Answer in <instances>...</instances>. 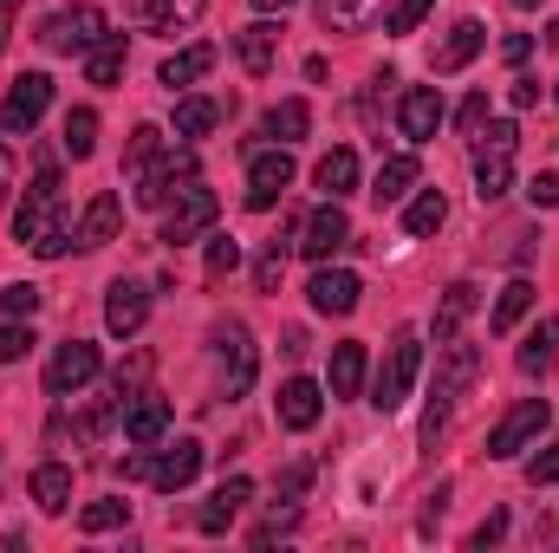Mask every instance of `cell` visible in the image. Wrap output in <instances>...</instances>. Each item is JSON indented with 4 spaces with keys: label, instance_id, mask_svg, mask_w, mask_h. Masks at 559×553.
I'll return each mask as SVG.
<instances>
[{
    "label": "cell",
    "instance_id": "cell-1",
    "mask_svg": "<svg viewBox=\"0 0 559 553\" xmlns=\"http://www.w3.org/2000/svg\"><path fill=\"white\" fill-rule=\"evenodd\" d=\"M475 378H481V352L462 345V339H449L442 358H436V391H429V411H423V443H436V436L449 430V416H455L462 391H468Z\"/></svg>",
    "mask_w": 559,
    "mask_h": 553
},
{
    "label": "cell",
    "instance_id": "cell-2",
    "mask_svg": "<svg viewBox=\"0 0 559 553\" xmlns=\"http://www.w3.org/2000/svg\"><path fill=\"white\" fill-rule=\"evenodd\" d=\"M417 372H423V339H417V326H404V332L384 345V365H378V378H371V404H378L384 416L404 411V398H411Z\"/></svg>",
    "mask_w": 559,
    "mask_h": 553
},
{
    "label": "cell",
    "instance_id": "cell-3",
    "mask_svg": "<svg viewBox=\"0 0 559 553\" xmlns=\"http://www.w3.org/2000/svg\"><path fill=\"white\" fill-rule=\"evenodd\" d=\"M215 215H222L215 189L189 183V189H176V202H169V215H163V242H169V248H189V242H202V235L215 228Z\"/></svg>",
    "mask_w": 559,
    "mask_h": 553
},
{
    "label": "cell",
    "instance_id": "cell-4",
    "mask_svg": "<svg viewBox=\"0 0 559 553\" xmlns=\"http://www.w3.org/2000/svg\"><path fill=\"white\" fill-rule=\"evenodd\" d=\"M105 7H72V13H52L46 26H39V46L46 52H92L98 39H105Z\"/></svg>",
    "mask_w": 559,
    "mask_h": 553
},
{
    "label": "cell",
    "instance_id": "cell-5",
    "mask_svg": "<svg viewBox=\"0 0 559 553\" xmlns=\"http://www.w3.org/2000/svg\"><path fill=\"white\" fill-rule=\"evenodd\" d=\"M46 105H52V79H46V72H20V85L0 98V131H7V138H26V131L46 118Z\"/></svg>",
    "mask_w": 559,
    "mask_h": 553
},
{
    "label": "cell",
    "instance_id": "cell-6",
    "mask_svg": "<svg viewBox=\"0 0 559 553\" xmlns=\"http://www.w3.org/2000/svg\"><path fill=\"white\" fill-rule=\"evenodd\" d=\"M547 423H554L547 398H527V404H514V411L495 423V436H488V456H495V462H514V456H521V449H527V443L547 430Z\"/></svg>",
    "mask_w": 559,
    "mask_h": 553
},
{
    "label": "cell",
    "instance_id": "cell-7",
    "mask_svg": "<svg viewBox=\"0 0 559 553\" xmlns=\"http://www.w3.org/2000/svg\"><path fill=\"white\" fill-rule=\"evenodd\" d=\"M189 183H195V156H189V150L156 156V163L138 176V209H169V196L189 189Z\"/></svg>",
    "mask_w": 559,
    "mask_h": 553
},
{
    "label": "cell",
    "instance_id": "cell-8",
    "mask_svg": "<svg viewBox=\"0 0 559 553\" xmlns=\"http://www.w3.org/2000/svg\"><path fill=\"white\" fill-rule=\"evenodd\" d=\"M52 215H59V169L46 163V169H39V176L26 183L20 209H13V242H26V248H33V235H39V228H46Z\"/></svg>",
    "mask_w": 559,
    "mask_h": 553
},
{
    "label": "cell",
    "instance_id": "cell-9",
    "mask_svg": "<svg viewBox=\"0 0 559 553\" xmlns=\"http://www.w3.org/2000/svg\"><path fill=\"white\" fill-rule=\"evenodd\" d=\"M98 345H85V339H66L59 352H52V365H46V391L52 398H72V391H85L92 378H98Z\"/></svg>",
    "mask_w": 559,
    "mask_h": 553
},
{
    "label": "cell",
    "instance_id": "cell-10",
    "mask_svg": "<svg viewBox=\"0 0 559 553\" xmlns=\"http://www.w3.org/2000/svg\"><path fill=\"white\" fill-rule=\"evenodd\" d=\"M338 248H352V222H345L338 202H325V209L306 215V228H299V255H306V261H332Z\"/></svg>",
    "mask_w": 559,
    "mask_h": 553
},
{
    "label": "cell",
    "instance_id": "cell-11",
    "mask_svg": "<svg viewBox=\"0 0 559 553\" xmlns=\"http://www.w3.org/2000/svg\"><path fill=\"white\" fill-rule=\"evenodd\" d=\"M195 475H202V443H195V436H176L169 449H156V456H150V482H156L163 495L189 489Z\"/></svg>",
    "mask_w": 559,
    "mask_h": 553
},
{
    "label": "cell",
    "instance_id": "cell-12",
    "mask_svg": "<svg viewBox=\"0 0 559 553\" xmlns=\"http://www.w3.org/2000/svg\"><path fill=\"white\" fill-rule=\"evenodd\" d=\"M143 319H150V286H138V280H111V286H105V326H111L118 339H138Z\"/></svg>",
    "mask_w": 559,
    "mask_h": 553
},
{
    "label": "cell",
    "instance_id": "cell-13",
    "mask_svg": "<svg viewBox=\"0 0 559 553\" xmlns=\"http://www.w3.org/2000/svg\"><path fill=\"white\" fill-rule=\"evenodd\" d=\"M286 183H293V156L286 150H254V163H248V209H274L286 196Z\"/></svg>",
    "mask_w": 559,
    "mask_h": 553
},
{
    "label": "cell",
    "instance_id": "cell-14",
    "mask_svg": "<svg viewBox=\"0 0 559 553\" xmlns=\"http://www.w3.org/2000/svg\"><path fill=\"white\" fill-rule=\"evenodd\" d=\"M118 222H124L118 196H111V189H105V196H92V202H85V215H79V228H72V248H85V255L111 248V242H118Z\"/></svg>",
    "mask_w": 559,
    "mask_h": 553
},
{
    "label": "cell",
    "instance_id": "cell-15",
    "mask_svg": "<svg viewBox=\"0 0 559 553\" xmlns=\"http://www.w3.org/2000/svg\"><path fill=\"white\" fill-rule=\"evenodd\" d=\"M358 274L352 268H325L319 261V274H312V286H306V299H312V313H332V319H345L352 306H358Z\"/></svg>",
    "mask_w": 559,
    "mask_h": 553
},
{
    "label": "cell",
    "instance_id": "cell-16",
    "mask_svg": "<svg viewBox=\"0 0 559 553\" xmlns=\"http://www.w3.org/2000/svg\"><path fill=\"white\" fill-rule=\"evenodd\" d=\"M397 131H404L411 143H429L436 131H442V92H436V85H411V92H404Z\"/></svg>",
    "mask_w": 559,
    "mask_h": 553
},
{
    "label": "cell",
    "instance_id": "cell-17",
    "mask_svg": "<svg viewBox=\"0 0 559 553\" xmlns=\"http://www.w3.org/2000/svg\"><path fill=\"white\" fill-rule=\"evenodd\" d=\"M254 385V339L248 326H228L222 332V398H241Z\"/></svg>",
    "mask_w": 559,
    "mask_h": 553
},
{
    "label": "cell",
    "instance_id": "cell-18",
    "mask_svg": "<svg viewBox=\"0 0 559 553\" xmlns=\"http://www.w3.org/2000/svg\"><path fill=\"white\" fill-rule=\"evenodd\" d=\"M274 411H280V430H312L319 411H325V398H319V385H312V378H286V385H280V398H274Z\"/></svg>",
    "mask_w": 559,
    "mask_h": 553
},
{
    "label": "cell",
    "instance_id": "cell-19",
    "mask_svg": "<svg viewBox=\"0 0 559 553\" xmlns=\"http://www.w3.org/2000/svg\"><path fill=\"white\" fill-rule=\"evenodd\" d=\"M235 59L261 79V72H274V59H280V26L274 20H254V26H241L235 33Z\"/></svg>",
    "mask_w": 559,
    "mask_h": 553
},
{
    "label": "cell",
    "instance_id": "cell-20",
    "mask_svg": "<svg viewBox=\"0 0 559 553\" xmlns=\"http://www.w3.org/2000/svg\"><path fill=\"white\" fill-rule=\"evenodd\" d=\"M481 46H488V26H481V20H455V26H449V39L436 46V59H429V66H436V72H462Z\"/></svg>",
    "mask_w": 559,
    "mask_h": 553
},
{
    "label": "cell",
    "instance_id": "cell-21",
    "mask_svg": "<svg viewBox=\"0 0 559 553\" xmlns=\"http://www.w3.org/2000/svg\"><path fill=\"white\" fill-rule=\"evenodd\" d=\"M508 189H514V150L481 143V150H475V196H481V202H501Z\"/></svg>",
    "mask_w": 559,
    "mask_h": 553
},
{
    "label": "cell",
    "instance_id": "cell-22",
    "mask_svg": "<svg viewBox=\"0 0 559 553\" xmlns=\"http://www.w3.org/2000/svg\"><path fill=\"white\" fill-rule=\"evenodd\" d=\"M163 430H169V404L156 398V391H143V398H124V436L131 443H163Z\"/></svg>",
    "mask_w": 559,
    "mask_h": 553
},
{
    "label": "cell",
    "instance_id": "cell-23",
    "mask_svg": "<svg viewBox=\"0 0 559 553\" xmlns=\"http://www.w3.org/2000/svg\"><path fill=\"white\" fill-rule=\"evenodd\" d=\"M248 495H254V482H248V475H228V482L209 495V508L195 515V528H202V534H222V528L241 515V502H248Z\"/></svg>",
    "mask_w": 559,
    "mask_h": 553
},
{
    "label": "cell",
    "instance_id": "cell-24",
    "mask_svg": "<svg viewBox=\"0 0 559 553\" xmlns=\"http://www.w3.org/2000/svg\"><path fill=\"white\" fill-rule=\"evenodd\" d=\"M411 189H417V156H411V150H404V156H384V163H378V183H371V202L391 209V202H404Z\"/></svg>",
    "mask_w": 559,
    "mask_h": 553
},
{
    "label": "cell",
    "instance_id": "cell-25",
    "mask_svg": "<svg viewBox=\"0 0 559 553\" xmlns=\"http://www.w3.org/2000/svg\"><path fill=\"white\" fill-rule=\"evenodd\" d=\"M475 306H481V286H475V280H455V286L442 293V306H436V345H449Z\"/></svg>",
    "mask_w": 559,
    "mask_h": 553
},
{
    "label": "cell",
    "instance_id": "cell-26",
    "mask_svg": "<svg viewBox=\"0 0 559 553\" xmlns=\"http://www.w3.org/2000/svg\"><path fill=\"white\" fill-rule=\"evenodd\" d=\"M391 13V0H319V20L338 26V33H365Z\"/></svg>",
    "mask_w": 559,
    "mask_h": 553
},
{
    "label": "cell",
    "instance_id": "cell-27",
    "mask_svg": "<svg viewBox=\"0 0 559 553\" xmlns=\"http://www.w3.org/2000/svg\"><path fill=\"white\" fill-rule=\"evenodd\" d=\"M33 502H39L46 515H66V508H72V469H66V462H39V469H33Z\"/></svg>",
    "mask_w": 559,
    "mask_h": 553
},
{
    "label": "cell",
    "instance_id": "cell-28",
    "mask_svg": "<svg viewBox=\"0 0 559 553\" xmlns=\"http://www.w3.org/2000/svg\"><path fill=\"white\" fill-rule=\"evenodd\" d=\"M209 66H215V46H209V39H202V46H182V52H169V59H163V85H169V92H182V85H195Z\"/></svg>",
    "mask_w": 559,
    "mask_h": 553
},
{
    "label": "cell",
    "instance_id": "cell-29",
    "mask_svg": "<svg viewBox=\"0 0 559 553\" xmlns=\"http://www.w3.org/2000/svg\"><path fill=\"white\" fill-rule=\"evenodd\" d=\"M312 183L325 189V202H338V196H352V189H358V156H352V150H332V156H319V169H312Z\"/></svg>",
    "mask_w": 559,
    "mask_h": 553
},
{
    "label": "cell",
    "instance_id": "cell-30",
    "mask_svg": "<svg viewBox=\"0 0 559 553\" xmlns=\"http://www.w3.org/2000/svg\"><path fill=\"white\" fill-rule=\"evenodd\" d=\"M358 391H365V345L345 339L332 345V398H358Z\"/></svg>",
    "mask_w": 559,
    "mask_h": 553
},
{
    "label": "cell",
    "instance_id": "cell-31",
    "mask_svg": "<svg viewBox=\"0 0 559 553\" xmlns=\"http://www.w3.org/2000/svg\"><path fill=\"white\" fill-rule=\"evenodd\" d=\"M85 79H92V85H118V79H124V33H105V39L85 52Z\"/></svg>",
    "mask_w": 559,
    "mask_h": 553
},
{
    "label": "cell",
    "instance_id": "cell-32",
    "mask_svg": "<svg viewBox=\"0 0 559 553\" xmlns=\"http://www.w3.org/2000/svg\"><path fill=\"white\" fill-rule=\"evenodd\" d=\"M527 313H534V286H527V280H508L501 299H495V313H488V332H514Z\"/></svg>",
    "mask_w": 559,
    "mask_h": 553
},
{
    "label": "cell",
    "instance_id": "cell-33",
    "mask_svg": "<svg viewBox=\"0 0 559 553\" xmlns=\"http://www.w3.org/2000/svg\"><path fill=\"white\" fill-rule=\"evenodd\" d=\"M554 352H559V319H540V326L527 332V345H521V372H527V378H547Z\"/></svg>",
    "mask_w": 559,
    "mask_h": 553
},
{
    "label": "cell",
    "instance_id": "cell-34",
    "mask_svg": "<svg viewBox=\"0 0 559 553\" xmlns=\"http://www.w3.org/2000/svg\"><path fill=\"white\" fill-rule=\"evenodd\" d=\"M215 118H222L215 98H176V138H209Z\"/></svg>",
    "mask_w": 559,
    "mask_h": 553
},
{
    "label": "cell",
    "instance_id": "cell-35",
    "mask_svg": "<svg viewBox=\"0 0 559 553\" xmlns=\"http://www.w3.org/2000/svg\"><path fill=\"white\" fill-rule=\"evenodd\" d=\"M118 416H124V398H98V404H85V411L72 416V436H79V443H98Z\"/></svg>",
    "mask_w": 559,
    "mask_h": 553
},
{
    "label": "cell",
    "instance_id": "cell-36",
    "mask_svg": "<svg viewBox=\"0 0 559 553\" xmlns=\"http://www.w3.org/2000/svg\"><path fill=\"white\" fill-rule=\"evenodd\" d=\"M66 150H72V163H85V156L98 150V111H92V105H79V111L66 118Z\"/></svg>",
    "mask_w": 559,
    "mask_h": 553
},
{
    "label": "cell",
    "instance_id": "cell-37",
    "mask_svg": "<svg viewBox=\"0 0 559 553\" xmlns=\"http://www.w3.org/2000/svg\"><path fill=\"white\" fill-rule=\"evenodd\" d=\"M449 222V202H442V189H423L417 202H411V215H404V228L411 235H436Z\"/></svg>",
    "mask_w": 559,
    "mask_h": 553
},
{
    "label": "cell",
    "instance_id": "cell-38",
    "mask_svg": "<svg viewBox=\"0 0 559 553\" xmlns=\"http://www.w3.org/2000/svg\"><path fill=\"white\" fill-rule=\"evenodd\" d=\"M306 125H312V111H306V98H286V105H274V111H267V138H280V143L306 138Z\"/></svg>",
    "mask_w": 559,
    "mask_h": 553
},
{
    "label": "cell",
    "instance_id": "cell-39",
    "mask_svg": "<svg viewBox=\"0 0 559 553\" xmlns=\"http://www.w3.org/2000/svg\"><path fill=\"white\" fill-rule=\"evenodd\" d=\"M156 150H163V131H156V125H138V131H131V143H124V169H131V176H143V169L156 163Z\"/></svg>",
    "mask_w": 559,
    "mask_h": 553
},
{
    "label": "cell",
    "instance_id": "cell-40",
    "mask_svg": "<svg viewBox=\"0 0 559 553\" xmlns=\"http://www.w3.org/2000/svg\"><path fill=\"white\" fill-rule=\"evenodd\" d=\"M124 521H131V502H92V508L79 515L85 534H111V528H124Z\"/></svg>",
    "mask_w": 559,
    "mask_h": 553
},
{
    "label": "cell",
    "instance_id": "cell-41",
    "mask_svg": "<svg viewBox=\"0 0 559 553\" xmlns=\"http://www.w3.org/2000/svg\"><path fill=\"white\" fill-rule=\"evenodd\" d=\"M66 248H72V222H66V215H52V222L33 235V255H39V261H59Z\"/></svg>",
    "mask_w": 559,
    "mask_h": 553
},
{
    "label": "cell",
    "instance_id": "cell-42",
    "mask_svg": "<svg viewBox=\"0 0 559 553\" xmlns=\"http://www.w3.org/2000/svg\"><path fill=\"white\" fill-rule=\"evenodd\" d=\"M0 313L7 319H33L39 313V286H26V280L20 286H0Z\"/></svg>",
    "mask_w": 559,
    "mask_h": 553
},
{
    "label": "cell",
    "instance_id": "cell-43",
    "mask_svg": "<svg viewBox=\"0 0 559 553\" xmlns=\"http://www.w3.org/2000/svg\"><path fill=\"white\" fill-rule=\"evenodd\" d=\"M33 345H39V339L26 332V319H13V326H0V365H20V358H26Z\"/></svg>",
    "mask_w": 559,
    "mask_h": 553
},
{
    "label": "cell",
    "instance_id": "cell-44",
    "mask_svg": "<svg viewBox=\"0 0 559 553\" xmlns=\"http://www.w3.org/2000/svg\"><path fill=\"white\" fill-rule=\"evenodd\" d=\"M131 13H138V26H150V33H176V26H182V20H176V7H169V0H138V7H131Z\"/></svg>",
    "mask_w": 559,
    "mask_h": 553
},
{
    "label": "cell",
    "instance_id": "cell-45",
    "mask_svg": "<svg viewBox=\"0 0 559 553\" xmlns=\"http://www.w3.org/2000/svg\"><path fill=\"white\" fill-rule=\"evenodd\" d=\"M429 7H436V0H391V13H384V26H391V33H417V26H423V13H429Z\"/></svg>",
    "mask_w": 559,
    "mask_h": 553
},
{
    "label": "cell",
    "instance_id": "cell-46",
    "mask_svg": "<svg viewBox=\"0 0 559 553\" xmlns=\"http://www.w3.org/2000/svg\"><path fill=\"white\" fill-rule=\"evenodd\" d=\"M280 274H286V235H280V242H267V255L254 261V280H261V293H274Z\"/></svg>",
    "mask_w": 559,
    "mask_h": 553
},
{
    "label": "cell",
    "instance_id": "cell-47",
    "mask_svg": "<svg viewBox=\"0 0 559 553\" xmlns=\"http://www.w3.org/2000/svg\"><path fill=\"white\" fill-rule=\"evenodd\" d=\"M235 268H241V248H235L228 235H215V242H209V280L235 274Z\"/></svg>",
    "mask_w": 559,
    "mask_h": 553
},
{
    "label": "cell",
    "instance_id": "cell-48",
    "mask_svg": "<svg viewBox=\"0 0 559 553\" xmlns=\"http://www.w3.org/2000/svg\"><path fill=\"white\" fill-rule=\"evenodd\" d=\"M481 125H488V92H475V98H462V111H455V131H462V138H475Z\"/></svg>",
    "mask_w": 559,
    "mask_h": 553
},
{
    "label": "cell",
    "instance_id": "cell-49",
    "mask_svg": "<svg viewBox=\"0 0 559 553\" xmlns=\"http://www.w3.org/2000/svg\"><path fill=\"white\" fill-rule=\"evenodd\" d=\"M527 482H534V489H547V482H559V436L547 443V449H540V456H534V462H527Z\"/></svg>",
    "mask_w": 559,
    "mask_h": 553
},
{
    "label": "cell",
    "instance_id": "cell-50",
    "mask_svg": "<svg viewBox=\"0 0 559 553\" xmlns=\"http://www.w3.org/2000/svg\"><path fill=\"white\" fill-rule=\"evenodd\" d=\"M527 202H534V209H559V169H540V176L527 183Z\"/></svg>",
    "mask_w": 559,
    "mask_h": 553
},
{
    "label": "cell",
    "instance_id": "cell-51",
    "mask_svg": "<svg viewBox=\"0 0 559 553\" xmlns=\"http://www.w3.org/2000/svg\"><path fill=\"white\" fill-rule=\"evenodd\" d=\"M501 534H508V515H501V508H495V515H488V521H481V528H475V534H468V548H495V541H501Z\"/></svg>",
    "mask_w": 559,
    "mask_h": 553
},
{
    "label": "cell",
    "instance_id": "cell-52",
    "mask_svg": "<svg viewBox=\"0 0 559 553\" xmlns=\"http://www.w3.org/2000/svg\"><path fill=\"white\" fill-rule=\"evenodd\" d=\"M527 52H534L527 33H508V39H501V59H508V66H527Z\"/></svg>",
    "mask_w": 559,
    "mask_h": 553
},
{
    "label": "cell",
    "instance_id": "cell-53",
    "mask_svg": "<svg viewBox=\"0 0 559 553\" xmlns=\"http://www.w3.org/2000/svg\"><path fill=\"white\" fill-rule=\"evenodd\" d=\"M306 482H312V462H293V469H286V475H280V495H286V502H293V495H299V489H306Z\"/></svg>",
    "mask_w": 559,
    "mask_h": 553
},
{
    "label": "cell",
    "instance_id": "cell-54",
    "mask_svg": "<svg viewBox=\"0 0 559 553\" xmlns=\"http://www.w3.org/2000/svg\"><path fill=\"white\" fill-rule=\"evenodd\" d=\"M293 521H299V515H274V521H267V528H254V548H267V541H280V534H286V528H293Z\"/></svg>",
    "mask_w": 559,
    "mask_h": 553
},
{
    "label": "cell",
    "instance_id": "cell-55",
    "mask_svg": "<svg viewBox=\"0 0 559 553\" xmlns=\"http://www.w3.org/2000/svg\"><path fill=\"white\" fill-rule=\"evenodd\" d=\"M508 98H514L521 111H527V105H540V79H514V92H508Z\"/></svg>",
    "mask_w": 559,
    "mask_h": 553
},
{
    "label": "cell",
    "instance_id": "cell-56",
    "mask_svg": "<svg viewBox=\"0 0 559 553\" xmlns=\"http://www.w3.org/2000/svg\"><path fill=\"white\" fill-rule=\"evenodd\" d=\"M169 7H176V20H182V26H189V20H195V13H202V7H209V0H169Z\"/></svg>",
    "mask_w": 559,
    "mask_h": 553
},
{
    "label": "cell",
    "instance_id": "cell-57",
    "mask_svg": "<svg viewBox=\"0 0 559 553\" xmlns=\"http://www.w3.org/2000/svg\"><path fill=\"white\" fill-rule=\"evenodd\" d=\"M7 189H13V156L0 150V202H7Z\"/></svg>",
    "mask_w": 559,
    "mask_h": 553
},
{
    "label": "cell",
    "instance_id": "cell-58",
    "mask_svg": "<svg viewBox=\"0 0 559 553\" xmlns=\"http://www.w3.org/2000/svg\"><path fill=\"white\" fill-rule=\"evenodd\" d=\"M286 7H299V0H254V13H286Z\"/></svg>",
    "mask_w": 559,
    "mask_h": 553
},
{
    "label": "cell",
    "instance_id": "cell-59",
    "mask_svg": "<svg viewBox=\"0 0 559 553\" xmlns=\"http://www.w3.org/2000/svg\"><path fill=\"white\" fill-rule=\"evenodd\" d=\"M7 39H13V13L0 7V52H7Z\"/></svg>",
    "mask_w": 559,
    "mask_h": 553
},
{
    "label": "cell",
    "instance_id": "cell-60",
    "mask_svg": "<svg viewBox=\"0 0 559 553\" xmlns=\"http://www.w3.org/2000/svg\"><path fill=\"white\" fill-rule=\"evenodd\" d=\"M547 46H559V20H554V26H547Z\"/></svg>",
    "mask_w": 559,
    "mask_h": 553
},
{
    "label": "cell",
    "instance_id": "cell-61",
    "mask_svg": "<svg viewBox=\"0 0 559 553\" xmlns=\"http://www.w3.org/2000/svg\"><path fill=\"white\" fill-rule=\"evenodd\" d=\"M514 7H521V13H527V7H540V0H514Z\"/></svg>",
    "mask_w": 559,
    "mask_h": 553
},
{
    "label": "cell",
    "instance_id": "cell-62",
    "mask_svg": "<svg viewBox=\"0 0 559 553\" xmlns=\"http://www.w3.org/2000/svg\"><path fill=\"white\" fill-rule=\"evenodd\" d=\"M554 98H559V92H554Z\"/></svg>",
    "mask_w": 559,
    "mask_h": 553
}]
</instances>
